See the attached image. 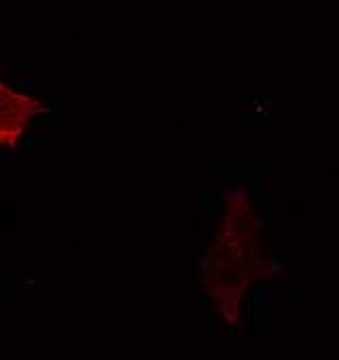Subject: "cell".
<instances>
[{
    "label": "cell",
    "instance_id": "7a4b0ae2",
    "mask_svg": "<svg viewBox=\"0 0 339 360\" xmlns=\"http://www.w3.org/2000/svg\"><path fill=\"white\" fill-rule=\"evenodd\" d=\"M45 112L47 104L43 100L11 87L0 77V148H18L30 123Z\"/></svg>",
    "mask_w": 339,
    "mask_h": 360
},
{
    "label": "cell",
    "instance_id": "6da1fadb",
    "mask_svg": "<svg viewBox=\"0 0 339 360\" xmlns=\"http://www.w3.org/2000/svg\"><path fill=\"white\" fill-rule=\"evenodd\" d=\"M282 274L271 257L263 219L244 187H231L223 198V212L210 246L200 263V282L217 316L240 328L248 290Z\"/></svg>",
    "mask_w": 339,
    "mask_h": 360
}]
</instances>
